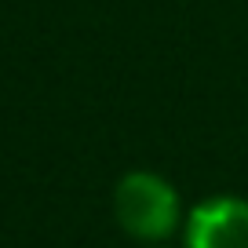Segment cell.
<instances>
[{"label": "cell", "instance_id": "7a4b0ae2", "mask_svg": "<svg viewBox=\"0 0 248 248\" xmlns=\"http://www.w3.org/2000/svg\"><path fill=\"white\" fill-rule=\"evenodd\" d=\"M186 248H248V197L216 194L194 204L183 223Z\"/></svg>", "mask_w": 248, "mask_h": 248}, {"label": "cell", "instance_id": "6da1fadb", "mask_svg": "<svg viewBox=\"0 0 248 248\" xmlns=\"http://www.w3.org/2000/svg\"><path fill=\"white\" fill-rule=\"evenodd\" d=\"M113 219L128 237L142 245H164L183 226L179 190L157 171L135 168L121 175L113 190Z\"/></svg>", "mask_w": 248, "mask_h": 248}, {"label": "cell", "instance_id": "3957f363", "mask_svg": "<svg viewBox=\"0 0 248 248\" xmlns=\"http://www.w3.org/2000/svg\"><path fill=\"white\" fill-rule=\"evenodd\" d=\"M150 248H164V245H150Z\"/></svg>", "mask_w": 248, "mask_h": 248}]
</instances>
